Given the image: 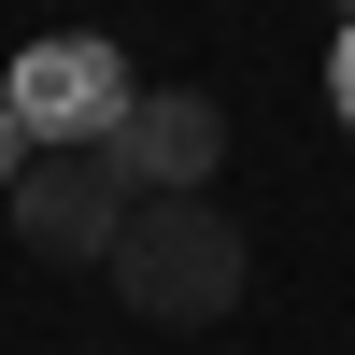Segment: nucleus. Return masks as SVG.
Masks as SVG:
<instances>
[{"mask_svg":"<svg viewBox=\"0 0 355 355\" xmlns=\"http://www.w3.org/2000/svg\"><path fill=\"white\" fill-rule=\"evenodd\" d=\"M327 100H341V128H355V15H341V43H327Z\"/></svg>","mask_w":355,"mask_h":355,"instance_id":"obj_6","label":"nucleus"},{"mask_svg":"<svg viewBox=\"0 0 355 355\" xmlns=\"http://www.w3.org/2000/svg\"><path fill=\"white\" fill-rule=\"evenodd\" d=\"M0 100L28 114V142H114L128 100H142V71H128V43H100V28H43V43L0 71Z\"/></svg>","mask_w":355,"mask_h":355,"instance_id":"obj_2","label":"nucleus"},{"mask_svg":"<svg viewBox=\"0 0 355 355\" xmlns=\"http://www.w3.org/2000/svg\"><path fill=\"white\" fill-rule=\"evenodd\" d=\"M341 15H355V0H341Z\"/></svg>","mask_w":355,"mask_h":355,"instance_id":"obj_7","label":"nucleus"},{"mask_svg":"<svg viewBox=\"0 0 355 355\" xmlns=\"http://www.w3.org/2000/svg\"><path fill=\"white\" fill-rule=\"evenodd\" d=\"M100 270H114V299H128L142 327H214V313L256 284V242L214 214V185H185V199H142Z\"/></svg>","mask_w":355,"mask_h":355,"instance_id":"obj_1","label":"nucleus"},{"mask_svg":"<svg viewBox=\"0 0 355 355\" xmlns=\"http://www.w3.org/2000/svg\"><path fill=\"white\" fill-rule=\"evenodd\" d=\"M0 214H15V242L28 256H85V270H100L114 242H128V171L100 157V142H43V157L15 171V199H0Z\"/></svg>","mask_w":355,"mask_h":355,"instance_id":"obj_3","label":"nucleus"},{"mask_svg":"<svg viewBox=\"0 0 355 355\" xmlns=\"http://www.w3.org/2000/svg\"><path fill=\"white\" fill-rule=\"evenodd\" d=\"M28 157H43V142H28V114L0 100V199H15V171H28Z\"/></svg>","mask_w":355,"mask_h":355,"instance_id":"obj_5","label":"nucleus"},{"mask_svg":"<svg viewBox=\"0 0 355 355\" xmlns=\"http://www.w3.org/2000/svg\"><path fill=\"white\" fill-rule=\"evenodd\" d=\"M100 157L128 171V199H185V185L227 171V100H214V85H142L128 128H114Z\"/></svg>","mask_w":355,"mask_h":355,"instance_id":"obj_4","label":"nucleus"}]
</instances>
